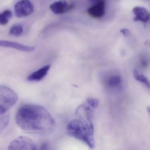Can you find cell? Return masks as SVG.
Returning <instances> with one entry per match:
<instances>
[{"label":"cell","instance_id":"cell-15","mask_svg":"<svg viewBox=\"0 0 150 150\" xmlns=\"http://www.w3.org/2000/svg\"><path fill=\"white\" fill-rule=\"evenodd\" d=\"M12 16V12L9 10H6L0 13V25H6Z\"/></svg>","mask_w":150,"mask_h":150},{"label":"cell","instance_id":"cell-13","mask_svg":"<svg viewBox=\"0 0 150 150\" xmlns=\"http://www.w3.org/2000/svg\"><path fill=\"white\" fill-rule=\"evenodd\" d=\"M133 75L136 80L144 84L148 88H150V82L149 80L142 74L140 73L137 70L135 69L133 71Z\"/></svg>","mask_w":150,"mask_h":150},{"label":"cell","instance_id":"cell-6","mask_svg":"<svg viewBox=\"0 0 150 150\" xmlns=\"http://www.w3.org/2000/svg\"><path fill=\"white\" fill-rule=\"evenodd\" d=\"M94 109L95 108L86 101L78 107L76 110V115L79 118L89 122L93 123Z\"/></svg>","mask_w":150,"mask_h":150},{"label":"cell","instance_id":"cell-5","mask_svg":"<svg viewBox=\"0 0 150 150\" xmlns=\"http://www.w3.org/2000/svg\"><path fill=\"white\" fill-rule=\"evenodd\" d=\"M15 15L17 17H27L34 11V7L30 0H21L16 4L14 8Z\"/></svg>","mask_w":150,"mask_h":150},{"label":"cell","instance_id":"cell-2","mask_svg":"<svg viewBox=\"0 0 150 150\" xmlns=\"http://www.w3.org/2000/svg\"><path fill=\"white\" fill-rule=\"evenodd\" d=\"M67 130L69 135L86 143L91 149L94 147L93 123L79 118L74 119L68 123Z\"/></svg>","mask_w":150,"mask_h":150},{"label":"cell","instance_id":"cell-7","mask_svg":"<svg viewBox=\"0 0 150 150\" xmlns=\"http://www.w3.org/2000/svg\"><path fill=\"white\" fill-rule=\"evenodd\" d=\"M73 7V6L69 4L66 0H59L55 1L50 6V8L55 14H63L70 11Z\"/></svg>","mask_w":150,"mask_h":150},{"label":"cell","instance_id":"cell-8","mask_svg":"<svg viewBox=\"0 0 150 150\" xmlns=\"http://www.w3.org/2000/svg\"><path fill=\"white\" fill-rule=\"evenodd\" d=\"M105 0H101L100 1L88 8L87 12L88 14L92 18H102L105 15Z\"/></svg>","mask_w":150,"mask_h":150},{"label":"cell","instance_id":"cell-16","mask_svg":"<svg viewBox=\"0 0 150 150\" xmlns=\"http://www.w3.org/2000/svg\"><path fill=\"white\" fill-rule=\"evenodd\" d=\"M23 32L22 26L20 24H15L11 27L9 30V34L13 36H20Z\"/></svg>","mask_w":150,"mask_h":150},{"label":"cell","instance_id":"cell-9","mask_svg":"<svg viewBox=\"0 0 150 150\" xmlns=\"http://www.w3.org/2000/svg\"><path fill=\"white\" fill-rule=\"evenodd\" d=\"M0 47L13 48L25 52H32L35 49L33 46H28L16 42L6 40H0Z\"/></svg>","mask_w":150,"mask_h":150},{"label":"cell","instance_id":"cell-1","mask_svg":"<svg viewBox=\"0 0 150 150\" xmlns=\"http://www.w3.org/2000/svg\"><path fill=\"white\" fill-rule=\"evenodd\" d=\"M16 120L23 131L35 133H47L53 131L56 126L54 118L42 106L26 104L19 108Z\"/></svg>","mask_w":150,"mask_h":150},{"label":"cell","instance_id":"cell-12","mask_svg":"<svg viewBox=\"0 0 150 150\" xmlns=\"http://www.w3.org/2000/svg\"><path fill=\"white\" fill-rule=\"evenodd\" d=\"M106 85L109 88L117 89L122 84L121 77L117 74H111L109 75L105 81Z\"/></svg>","mask_w":150,"mask_h":150},{"label":"cell","instance_id":"cell-14","mask_svg":"<svg viewBox=\"0 0 150 150\" xmlns=\"http://www.w3.org/2000/svg\"><path fill=\"white\" fill-rule=\"evenodd\" d=\"M10 121V115L9 113L0 114V133H1L5 128L8 125Z\"/></svg>","mask_w":150,"mask_h":150},{"label":"cell","instance_id":"cell-18","mask_svg":"<svg viewBox=\"0 0 150 150\" xmlns=\"http://www.w3.org/2000/svg\"><path fill=\"white\" fill-rule=\"evenodd\" d=\"M88 1L90 2H93V3H96L100 1L101 0H88Z\"/></svg>","mask_w":150,"mask_h":150},{"label":"cell","instance_id":"cell-11","mask_svg":"<svg viewBox=\"0 0 150 150\" xmlns=\"http://www.w3.org/2000/svg\"><path fill=\"white\" fill-rule=\"evenodd\" d=\"M50 67V65L45 66L29 75L27 79L30 81H38L42 80L48 74Z\"/></svg>","mask_w":150,"mask_h":150},{"label":"cell","instance_id":"cell-10","mask_svg":"<svg viewBox=\"0 0 150 150\" xmlns=\"http://www.w3.org/2000/svg\"><path fill=\"white\" fill-rule=\"evenodd\" d=\"M134 15L133 21H140L146 23L149 21L150 14L148 11L143 7L136 6L132 9Z\"/></svg>","mask_w":150,"mask_h":150},{"label":"cell","instance_id":"cell-3","mask_svg":"<svg viewBox=\"0 0 150 150\" xmlns=\"http://www.w3.org/2000/svg\"><path fill=\"white\" fill-rule=\"evenodd\" d=\"M18 96L12 89L0 86V114H5L17 102Z\"/></svg>","mask_w":150,"mask_h":150},{"label":"cell","instance_id":"cell-4","mask_svg":"<svg viewBox=\"0 0 150 150\" xmlns=\"http://www.w3.org/2000/svg\"><path fill=\"white\" fill-rule=\"evenodd\" d=\"M8 150H37L35 143L30 138L21 136L14 139L8 146Z\"/></svg>","mask_w":150,"mask_h":150},{"label":"cell","instance_id":"cell-17","mask_svg":"<svg viewBox=\"0 0 150 150\" xmlns=\"http://www.w3.org/2000/svg\"><path fill=\"white\" fill-rule=\"evenodd\" d=\"M120 32L125 37H129L130 35V32L127 29H123L120 30Z\"/></svg>","mask_w":150,"mask_h":150}]
</instances>
